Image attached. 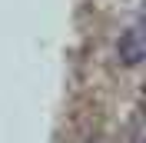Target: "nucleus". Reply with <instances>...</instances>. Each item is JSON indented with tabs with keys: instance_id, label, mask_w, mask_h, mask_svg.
<instances>
[{
	"instance_id": "f257e3e1",
	"label": "nucleus",
	"mask_w": 146,
	"mask_h": 143,
	"mask_svg": "<svg viewBox=\"0 0 146 143\" xmlns=\"http://www.w3.org/2000/svg\"><path fill=\"white\" fill-rule=\"evenodd\" d=\"M116 53H119V63H123V67H139V63H143V57H146V43H143L139 27L126 30V33L119 37Z\"/></svg>"
}]
</instances>
